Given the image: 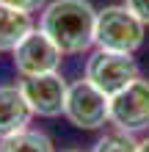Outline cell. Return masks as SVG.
Wrapping results in <instances>:
<instances>
[{
	"label": "cell",
	"mask_w": 149,
	"mask_h": 152,
	"mask_svg": "<svg viewBox=\"0 0 149 152\" xmlns=\"http://www.w3.org/2000/svg\"><path fill=\"white\" fill-rule=\"evenodd\" d=\"M33 28H36L33 14L0 3V53H14V47L28 36Z\"/></svg>",
	"instance_id": "9"
},
{
	"label": "cell",
	"mask_w": 149,
	"mask_h": 152,
	"mask_svg": "<svg viewBox=\"0 0 149 152\" xmlns=\"http://www.w3.org/2000/svg\"><path fill=\"white\" fill-rule=\"evenodd\" d=\"M138 152H149V136L146 138H138Z\"/></svg>",
	"instance_id": "14"
},
{
	"label": "cell",
	"mask_w": 149,
	"mask_h": 152,
	"mask_svg": "<svg viewBox=\"0 0 149 152\" xmlns=\"http://www.w3.org/2000/svg\"><path fill=\"white\" fill-rule=\"evenodd\" d=\"M110 124L130 136L149 130V77H135L127 88L110 97Z\"/></svg>",
	"instance_id": "5"
},
{
	"label": "cell",
	"mask_w": 149,
	"mask_h": 152,
	"mask_svg": "<svg viewBox=\"0 0 149 152\" xmlns=\"http://www.w3.org/2000/svg\"><path fill=\"white\" fill-rule=\"evenodd\" d=\"M0 152H55L47 133L25 127L8 138H0Z\"/></svg>",
	"instance_id": "10"
},
{
	"label": "cell",
	"mask_w": 149,
	"mask_h": 152,
	"mask_svg": "<svg viewBox=\"0 0 149 152\" xmlns=\"http://www.w3.org/2000/svg\"><path fill=\"white\" fill-rule=\"evenodd\" d=\"M83 77L91 86H97L102 94L113 97L121 88H127L135 77H141V69H138L135 56H130V53H113V50L94 47L86 56Z\"/></svg>",
	"instance_id": "3"
},
{
	"label": "cell",
	"mask_w": 149,
	"mask_h": 152,
	"mask_svg": "<svg viewBox=\"0 0 149 152\" xmlns=\"http://www.w3.org/2000/svg\"><path fill=\"white\" fill-rule=\"evenodd\" d=\"M11 61H14V69H17L20 77H36V75L61 72L64 53H61L55 47V42L36 25V28L14 47Z\"/></svg>",
	"instance_id": "6"
},
{
	"label": "cell",
	"mask_w": 149,
	"mask_h": 152,
	"mask_svg": "<svg viewBox=\"0 0 149 152\" xmlns=\"http://www.w3.org/2000/svg\"><path fill=\"white\" fill-rule=\"evenodd\" d=\"M124 6H127L144 25H149V0H124Z\"/></svg>",
	"instance_id": "13"
},
{
	"label": "cell",
	"mask_w": 149,
	"mask_h": 152,
	"mask_svg": "<svg viewBox=\"0 0 149 152\" xmlns=\"http://www.w3.org/2000/svg\"><path fill=\"white\" fill-rule=\"evenodd\" d=\"M144 39H146V25L138 20L124 3H113V6L97 8L94 47L135 56V53L144 47Z\"/></svg>",
	"instance_id": "2"
},
{
	"label": "cell",
	"mask_w": 149,
	"mask_h": 152,
	"mask_svg": "<svg viewBox=\"0 0 149 152\" xmlns=\"http://www.w3.org/2000/svg\"><path fill=\"white\" fill-rule=\"evenodd\" d=\"M94 25L97 8L91 0H50L39 11V28L64 56H83L94 50Z\"/></svg>",
	"instance_id": "1"
},
{
	"label": "cell",
	"mask_w": 149,
	"mask_h": 152,
	"mask_svg": "<svg viewBox=\"0 0 149 152\" xmlns=\"http://www.w3.org/2000/svg\"><path fill=\"white\" fill-rule=\"evenodd\" d=\"M64 116L77 130H102L105 124H110V97L80 77L69 83Z\"/></svg>",
	"instance_id": "4"
},
{
	"label": "cell",
	"mask_w": 149,
	"mask_h": 152,
	"mask_svg": "<svg viewBox=\"0 0 149 152\" xmlns=\"http://www.w3.org/2000/svg\"><path fill=\"white\" fill-rule=\"evenodd\" d=\"M31 119H33V111L25 102L20 83H3L0 86V138H8L25 130Z\"/></svg>",
	"instance_id": "8"
},
{
	"label": "cell",
	"mask_w": 149,
	"mask_h": 152,
	"mask_svg": "<svg viewBox=\"0 0 149 152\" xmlns=\"http://www.w3.org/2000/svg\"><path fill=\"white\" fill-rule=\"evenodd\" d=\"M91 152H138V136H130V133H121L113 127L97 138Z\"/></svg>",
	"instance_id": "11"
},
{
	"label": "cell",
	"mask_w": 149,
	"mask_h": 152,
	"mask_svg": "<svg viewBox=\"0 0 149 152\" xmlns=\"http://www.w3.org/2000/svg\"><path fill=\"white\" fill-rule=\"evenodd\" d=\"M0 3L14 6V8H20V11H28V14H39L50 0H0Z\"/></svg>",
	"instance_id": "12"
},
{
	"label": "cell",
	"mask_w": 149,
	"mask_h": 152,
	"mask_svg": "<svg viewBox=\"0 0 149 152\" xmlns=\"http://www.w3.org/2000/svg\"><path fill=\"white\" fill-rule=\"evenodd\" d=\"M61 152H80V149H61Z\"/></svg>",
	"instance_id": "15"
},
{
	"label": "cell",
	"mask_w": 149,
	"mask_h": 152,
	"mask_svg": "<svg viewBox=\"0 0 149 152\" xmlns=\"http://www.w3.org/2000/svg\"><path fill=\"white\" fill-rule=\"evenodd\" d=\"M20 91L25 97V102H28V108L33 111V116H41V119L64 116L69 83H66V77L61 75V72L22 77L20 80Z\"/></svg>",
	"instance_id": "7"
}]
</instances>
